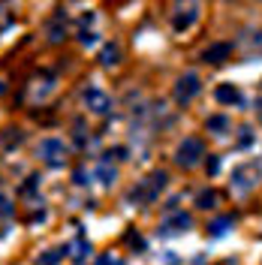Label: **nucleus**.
I'll return each instance as SVG.
<instances>
[{"label": "nucleus", "mask_w": 262, "mask_h": 265, "mask_svg": "<svg viewBox=\"0 0 262 265\" xmlns=\"http://www.w3.org/2000/svg\"><path fill=\"white\" fill-rule=\"evenodd\" d=\"M202 157H205V145H202V139H196V136L184 139V142L178 145V151H175V160H178V166H187V169H193Z\"/></svg>", "instance_id": "obj_1"}, {"label": "nucleus", "mask_w": 262, "mask_h": 265, "mask_svg": "<svg viewBox=\"0 0 262 265\" xmlns=\"http://www.w3.org/2000/svg\"><path fill=\"white\" fill-rule=\"evenodd\" d=\"M199 87H202V84H199V76H196V73L181 76L178 84H175V102H178V105H187L190 100L199 94Z\"/></svg>", "instance_id": "obj_2"}, {"label": "nucleus", "mask_w": 262, "mask_h": 265, "mask_svg": "<svg viewBox=\"0 0 262 265\" xmlns=\"http://www.w3.org/2000/svg\"><path fill=\"white\" fill-rule=\"evenodd\" d=\"M40 157H42L48 166H63L66 148H63V142H58V139H45V142L40 145Z\"/></svg>", "instance_id": "obj_3"}, {"label": "nucleus", "mask_w": 262, "mask_h": 265, "mask_svg": "<svg viewBox=\"0 0 262 265\" xmlns=\"http://www.w3.org/2000/svg\"><path fill=\"white\" fill-rule=\"evenodd\" d=\"M84 105H87L94 115H109L112 100L102 94V91H97V87H87V91H84Z\"/></svg>", "instance_id": "obj_4"}, {"label": "nucleus", "mask_w": 262, "mask_h": 265, "mask_svg": "<svg viewBox=\"0 0 262 265\" xmlns=\"http://www.w3.org/2000/svg\"><path fill=\"white\" fill-rule=\"evenodd\" d=\"M175 30H187L190 24L196 21V3L193 0H187V3H178V15H175Z\"/></svg>", "instance_id": "obj_5"}, {"label": "nucleus", "mask_w": 262, "mask_h": 265, "mask_svg": "<svg viewBox=\"0 0 262 265\" xmlns=\"http://www.w3.org/2000/svg\"><path fill=\"white\" fill-rule=\"evenodd\" d=\"M229 55H232L229 42H214V45H208L202 51V61L205 63H223V61H229Z\"/></svg>", "instance_id": "obj_6"}, {"label": "nucleus", "mask_w": 262, "mask_h": 265, "mask_svg": "<svg viewBox=\"0 0 262 265\" xmlns=\"http://www.w3.org/2000/svg\"><path fill=\"white\" fill-rule=\"evenodd\" d=\"M214 97H217V102H223V105H238V102H241V91H238L235 84H217Z\"/></svg>", "instance_id": "obj_7"}, {"label": "nucleus", "mask_w": 262, "mask_h": 265, "mask_svg": "<svg viewBox=\"0 0 262 265\" xmlns=\"http://www.w3.org/2000/svg\"><path fill=\"white\" fill-rule=\"evenodd\" d=\"M190 223H193V220H190L187 214H175L172 220H166L160 226V232H184V229H190Z\"/></svg>", "instance_id": "obj_8"}, {"label": "nucleus", "mask_w": 262, "mask_h": 265, "mask_svg": "<svg viewBox=\"0 0 262 265\" xmlns=\"http://www.w3.org/2000/svg\"><path fill=\"white\" fill-rule=\"evenodd\" d=\"M121 61V48L115 45V42H106V45H102V51H100V63L102 66H115Z\"/></svg>", "instance_id": "obj_9"}, {"label": "nucleus", "mask_w": 262, "mask_h": 265, "mask_svg": "<svg viewBox=\"0 0 262 265\" xmlns=\"http://www.w3.org/2000/svg\"><path fill=\"white\" fill-rule=\"evenodd\" d=\"M196 205L205 208V211L214 208V205H217V193H214V190H199V193H196Z\"/></svg>", "instance_id": "obj_10"}, {"label": "nucleus", "mask_w": 262, "mask_h": 265, "mask_svg": "<svg viewBox=\"0 0 262 265\" xmlns=\"http://www.w3.org/2000/svg\"><path fill=\"white\" fill-rule=\"evenodd\" d=\"M48 40L51 42L63 40V15H55V21H51V27H48Z\"/></svg>", "instance_id": "obj_11"}, {"label": "nucleus", "mask_w": 262, "mask_h": 265, "mask_svg": "<svg viewBox=\"0 0 262 265\" xmlns=\"http://www.w3.org/2000/svg\"><path fill=\"white\" fill-rule=\"evenodd\" d=\"M87 253H91V244H87L84 238H79V241L73 244V259H76V262H84Z\"/></svg>", "instance_id": "obj_12"}, {"label": "nucleus", "mask_w": 262, "mask_h": 265, "mask_svg": "<svg viewBox=\"0 0 262 265\" xmlns=\"http://www.w3.org/2000/svg\"><path fill=\"white\" fill-rule=\"evenodd\" d=\"M97 178H100V181H102V184H112V181H115V178H118V172H115V169H112V166H109V163H102V166H100V169H97Z\"/></svg>", "instance_id": "obj_13"}, {"label": "nucleus", "mask_w": 262, "mask_h": 265, "mask_svg": "<svg viewBox=\"0 0 262 265\" xmlns=\"http://www.w3.org/2000/svg\"><path fill=\"white\" fill-rule=\"evenodd\" d=\"M226 127H229V121H226L223 115H214V118H208V130H211V133H223Z\"/></svg>", "instance_id": "obj_14"}, {"label": "nucleus", "mask_w": 262, "mask_h": 265, "mask_svg": "<svg viewBox=\"0 0 262 265\" xmlns=\"http://www.w3.org/2000/svg\"><path fill=\"white\" fill-rule=\"evenodd\" d=\"M229 223H232V217H220V220H214L211 226H208V232H211V235H223L226 229H229Z\"/></svg>", "instance_id": "obj_15"}, {"label": "nucleus", "mask_w": 262, "mask_h": 265, "mask_svg": "<svg viewBox=\"0 0 262 265\" xmlns=\"http://www.w3.org/2000/svg\"><path fill=\"white\" fill-rule=\"evenodd\" d=\"M127 154H130L127 148H121V145H118V148H112V151L106 154V160H109V163H112V160H127Z\"/></svg>", "instance_id": "obj_16"}, {"label": "nucleus", "mask_w": 262, "mask_h": 265, "mask_svg": "<svg viewBox=\"0 0 262 265\" xmlns=\"http://www.w3.org/2000/svg\"><path fill=\"white\" fill-rule=\"evenodd\" d=\"M42 265H58L60 262V250H45V256H40Z\"/></svg>", "instance_id": "obj_17"}, {"label": "nucleus", "mask_w": 262, "mask_h": 265, "mask_svg": "<svg viewBox=\"0 0 262 265\" xmlns=\"http://www.w3.org/2000/svg\"><path fill=\"white\" fill-rule=\"evenodd\" d=\"M79 40H81V45H94V42H97V33H94V30H87V27H84V30L79 33Z\"/></svg>", "instance_id": "obj_18"}, {"label": "nucleus", "mask_w": 262, "mask_h": 265, "mask_svg": "<svg viewBox=\"0 0 262 265\" xmlns=\"http://www.w3.org/2000/svg\"><path fill=\"white\" fill-rule=\"evenodd\" d=\"M9 214H12V202L0 196V217H9Z\"/></svg>", "instance_id": "obj_19"}, {"label": "nucleus", "mask_w": 262, "mask_h": 265, "mask_svg": "<svg viewBox=\"0 0 262 265\" xmlns=\"http://www.w3.org/2000/svg\"><path fill=\"white\" fill-rule=\"evenodd\" d=\"M217 172H220V160L211 157V160H208V175H217Z\"/></svg>", "instance_id": "obj_20"}, {"label": "nucleus", "mask_w": 262, "mask_h": 265, "mask_svg": "<svg viewBox=\"0 0 262 265\" xmlns=\"http://www.w3.org/2000/svg\"><path fill=\"white\" fill-rule=\"evenodd\" d=\"M97 265H118V259H115V256H102Z\"/></svg>", "instance_id": "obj_21"}, {"label": "nucleus", "mask_w": 262, "mask_h": 265, "mask_svg": "<svg viewBox=\"0 0 262 265\" xmlns=\"http://www.w3.org/2000/svg\"><path fill=\"white\" fill-rule=\"evenodd\" d=\"M33 187H37V178H27V184H24V193H33Z\"/></svg>", "instance_id": "obj_22"}, {"label": "nucleus", "mask_w": 262, "mask_h": 265, "mask_svg": "<svg viewBox=\"0 0 262 265\" xmlns=\"http://www.w3.org/2000/svg\"><path fill=\"white\" fill-rule=\"evenodd\" d=\"M3 91H6V84H3V82H0V94H3Z\"/></svg>", "instance_id": "obj_23"}, {"label": "nucleus", "mask_w": 262, "mask_h": 265, "mask_svg": "<svg viewBox=\"0 0 262 265\" xmlns=\"http://www.w3.org/2000/svg\"><path fill=\"white\" fill-rule=\"evenodd\" d=\"M0 21H3V6H0Z\"/></svg>", "instance_id": "obj_24"}]
</instances>
